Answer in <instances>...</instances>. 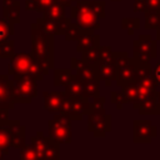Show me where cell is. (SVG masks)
<instances>
[{
	"label": "cell",
	"instance_id": "cell-19",
	"mask_svg": "<svg viewBox=\"0 0 160 160\" xmlns=\"http://www.w3.org/2000/svg\"><path fill=\"white\" fill-rule=\"evenodd\" d=\"M2 18L15 24L20 22V2L18 0H2Z\"/></svg>",
	"mask_w": 160,
	"mask_h": 160
},
{
	"label": "cell",
	"instance_id": "cell-29",
	"mask_svg": "<svg viewBox=\"0 0 160 160\" xmlns=\"http://www.w3.org/2000/svg\"><path fill=\"white\" fill-rule=\"evenodd\" d=\"M55 0H26L25 1V9L28 11H39L44 12V10L50 6Z\"/></svg>",
	"mask_w": 160,
	"mask_h": 160
},
{
	"label": "cell",
	"instance_id": "cell-26",
	"mask_svg": "<svg viewBox=\"0 0 160 160\" xmlns=\"http://www.w3.org/2000/svg\"><path fill=\"white\" fill-rule=\"evenodd\" d=\"M84 82V96L88 99H92L100 95V81L98 79H90Z\"/></svg>",
	"mask_w": 160,
	"mask_h": 160
},
{
	"label": "cell",
	"instance_id": "cell-33",
	"mask_svg": "<svg viewBox=\"0 0 160 160\" xmlns=\"http://www.w3.org/2000/svg\"><path fill=\"white\" fill-rule=\"evenodd\" d=\"M15 31H14V24L8 21L6 19L1 18L0 19V42L9 39L10 35H14Z\"/></svg>",
	"mask_w": 160,
	"mask_h": 160
},
{
	"label": "cell",
	"instance_id": "cell-36",
	"mask_svg": "<svg viewBox=\"0 0 160 160\" xmlns=\"http://www.w3.org/2000/svg\"><path fill=\"white\" fill-rule=\"evenodd\" d=\"M99 61L100 62H114V50L109 45L99 48Z\"/></svg>",
	"mask_w": 160,
	"mask_h": 160
},
{
	"label": "cell",
	"instance_id": "cell-11",
	"mask_svg": "<svg viewBox=\"0 0 160 160\" xmlns=\"http://www.w3.org/2000/svg\"><path fill=\"white\" fill-rule=\"evenodd\" d=\"M14 81L10 80L9 74H0V109L12 110L15 106V101L12 98Z\"/></svg>",
	"mask_w": 160,
	"mask_h": 160
},
{
	"label": "cell",
	"instance_id": "cell-45",
	"mask_svg": "<svg viewBox=\"0 0 160 160\" xmlns=\"http://www.w3.org/2000/svg\"><path fill=\"white\" fill-rule=\"evenodd\" d=\"M55 1H58L61 5H64L65 8H70L72 5V2H75L76 0H55Z\"/></svg>",
	"mask_w": 160,
	"mask_h": 160
},
{
	"label": "cell",
	"instance_id": "cell-24",
	"mask_svg": "<svg viewBox=\"0 0 160 160\" xmlns=\"http://www.w3.org/2000/svg\"><path fill=\"white\" fill-rule=\"evenodd\" d=\"M65 94L70 96H84V82L80 80L76 74L72 75L71 80L65 85Z\"/></svg>",
	"mask_w": 160,
	"mask_h": 160
},
{
	"label": "cell",
	"instance_id": "cell-14",
	"mask_svg": "<svg viewBox=\"0 0 160 160\" xmlns=\"http://www.w3.org/2000/svg\"><path fill=\"white\" fill-rule=\"evenodd\" d=\"M65 91H44L42 92V100H44V108L48 112L56 114L60 112L62 100H64Z\"/></svg>",
	"mask_w": 160,
	"mask_h": 160
},
{
	"label": "cell",
	"instance_id": "cell-2",
	"mask_svg": "<svg viewBox=\"0 0 160 160\" xmlns=\"http://www.w3.org/2000/svg\"><path fill=\"white\" fill-rule=\"evenodd\" d=\"M48 72L49 71L45 70V68L31 55V52H15L10 58L8 70L9 75H29L35 80L41 81Z\"/></svg>",
	"mask_w": 160,
	"mask_h": 160
},
{
	"label": "cell",
	"instance_id": "cell-38",
	"mask_svg": "<svg viewBox=\"0 0 160 160\" xmlns=\"http://www.w3.org/2000/svg\"><path fill=\"white\" fill-rule=\"evenodd\" d=\"M89 4L92 9V11L100 18V19H104L106 16L105 14V6H106V2L102 1V0H89Z\"/></svg>",
	"mask_w": 160,
	"mask_h": 160
},
{
	"label": "cell",
	"instance_id": "cell-16",
	"mask_svg": "<svg viewBox=\"0 0 160 160\" xmlns=\"http://www.w3.org/2000/svg\"><path fill=\"white\" fill-rule=\"evenodd\" d=\"M71 69L75 70L76 76L82 80H90V79H96L95 78V70L92 65H89L88 62H85L82 59H78V58H72L71 59Z\"/></svg>",
	"mask_w": 160,
	"mask_h": 160
},
{
	"label": "cell",
	"instance_id": "cell-13",
	"mask_svg": "<svg viewBox=\"0 0 160 160\" xmlns=\"http://www.w3.org/2000/svg\"><path fill=\"white\" fill-rule=\"evenodd\" d=\"M136 85H138V98L136 100L132 102V106L134 109L138 108V105L145 100L151 92H154L156 89H158V84L155 81V79L152 78V74L150 76H146L139 81H136Z\"/></svg>",
	"mask_w": 160,
	"mask_h": 160
},
{
	"label": "cell",
	"instance_id": "cell-32",
	"mask_svg": "<svg viewBox=\"0 0 160 160\" xmlns=\"http://www.w3.org/2000/svg\"><path fill=\"white\" fill-rule=\"evenodd\" d=\"M15 42L14 40H4L0 42V59H10L15 54Z\"/></svg>",
	"mask_w": 160,
	"mask_h": 160
},
{
	"label": "cell",
	"instance_id": "cell-25",
	"mask_svg": "<svg viewBox=\"0 0 160 160\" xmlns=\"http://www.w3.org/2000/svg\"><path fill=\"white\" fill-rule=\"evenodd\" d=\"M72 75L70 69H54V86H65Z\"/></svg>",
	"mask_w": 160,
	"mask_h": 160
},
{
	"label": "cell",
	"instance_id": "cell-20",
	"mask_svg": "<svg viewBox=\"0 0 160 160\" xmlns=\"http://www.w3.org/2000/svg\"><path fill=\"white\" fill-rule=\"evenodd\" d=\"M136 110H139L140 115H158V100H156V90L151 92L145 100H142Z\"/></svg>",
	"mask_w": 160,
	"mask_h": 160
},
{
	"label": "cell",
	"instance_id": "cell-50",
	"mask_svg": "<svg viewBox=\"0 0 160 160\" xmlns=\"http://www.w3.org/2000/svg\"><path fill=\"white\" fill-rule=\"evenodd\" d=\"M112 1H121V0H112Z\"/></svg>",
	"mask_w": 160,
	"mask_h": 160
},
{
	"label": "cell",
	"instance_id": "cell-40",
	"mask_svg": "<svg viewBox=\"0 0 160 160\" xmlns=\"http://www.w3.org/2000/svg\"><path fill=\"white\" fill-rule=\"evenodd\" d=\"M110 101L116 106V109H121L122 105L125 104L124 102V98H122V94L121 91H111L110 92Z\"/></svg>",
	"mask_w": 160,
	"mask_h": 160
},
{
	"label": "cell",
	"instance_id": "cell-48",
	"mask_svg": "<svg viewBox=\"0 0 160 160\" xmlns=\"http://www.w3.org/2000/svg\"><path fill=\"white\" fill-rule=\"evenodd\" d=\"M4 156H5V155H4V152H2V151H1V150H0V159H2V158H4Z\"/></svg>",
	"mask_w": 160,
	"mask_h": 160
},
{
	"label": "cell",
	"instance_id": "cell-5",
	"mask_svg": "<svg viewBox=\"0 0 160 160\" xmlns=\"http://www.w3.org/2000/svg\"><path fill=\"white\" fill-rule=\"evenodd\" d=\"M71 119L64 112H56L52 120L48 122L49 136L59 144H71Z\"/></svg>",
	"mask_w": 160,
	"mask_h": 160
},
{
	"label": "cell",
	"instance_id": "cell-7",
	"mask_svg": "<svg viewBox=\"0 0 160 160\" xmlns=\"http://www.w3.org/2000/svg\"><path fill=\"white\" fill-rule=\"evenodd\" d=\"M60 111L66 114L71 120L81 121L82 118L90 111V99L85 96H70L65 94Z\"/></svg>",
	"mask_w": 160,
	"mask_h": 160
},
{
	"label": "cell",
	"instance_id": "cell-23",
	"mask_svg": "<svg viewBox=\"0 0 160 160\" xmlns=\"http://www.w3.org/2000/svg\"><path fill=\"white\" fill-rule=\"evenodd\" d=\"M65 6L64 5H61V4H59L58 1H55V2H52L50 6H48L45 10H44V12H42V16L45 18V19H48V20H54V21H56V20H60V19H62L64 16H65Z\"/></svg>",
	"mask_w": 160,
	"mask_h": 160
},
{
	"label": "cell",
	"instance_id": "cell-42",
	"mask_svg": "<svg viewBox=\"0 0 160 160\" xmlns=\"http://www.w3.org/2000/svg\"><path fill=\"white\" fill-rule=\"evenodd\" d=\"M132 9H134V12L146 11V10H148L146 0H134V2H132Z\"/></svg>",
	"mask_w": 160,
	"mask_h": 160
},
{
	"label": "cell",
	"instance_id": "cell-44",
	"mask_svg": "<svg viewBox=\"0 0 160 160\" xmlns=\"http://www.w3.org/2000/svg\"><path fill=\"white\" fill-rule=\"evenodd\" d=\"M152 78L155 79V81H156L158 86H160V61H158V62H156L155 69L152 70Z\"/></svg>",
	"mask_w": 160,
	"mask_h": 160
},
{
	"label": "cell",
	"instance_id": "cell-21",
	"mask_svg": "<svg viewBox=\"0 0 160 160\" xmlns=\"http://www.w3.org/2000/svg\"><path fill=\"white\" fill-rule=\"evenodd\" d=\"M11 148H12V135L9 126V121L8 122L0 121V150L4 152V155H8Z\"/></svg>",
	"mask_w": 160,
	"mask_h": 160
},
{
	"label": "cell",
	"instance_id": "cell-41",
	"mask_svg": "<svg viewBox=\"0 0 160 160\" xmlns=\"http://www.w3.org/2000/svg\"><path fill=\"white\" fill-rule=\"evenodd\" d=\"M105 105V98L104 96H95L92 99H90V110H95V109H101Z\"/></svg>",
	"mask_w": 160,
	"mask_h": 160
},
{
	"label": "cell",
	"instance_id": "cell-17",
	"mask_svg": "<svg viewBox=\"0 0 160 160\" xmlns=\"http://www.w3.org/2000/svg\"><path fill=\"white\" fill-rule=\"evenodd\" d=\"M135 64L136 60L134 58H130V61L120 68H118V75H116V85L119 88L124 86L128 82L134 81L135 75Z\"/></svg>",
	"mask_w": 160,
	"mask_h": 160
},
{
	"label": "cell",
	"instance_id": "cell-34",
	"mask_svg": "<svg viewBox=\"0 0 160 160\" xmlns=\"http://www.w3.org/2000/svg\"><path fill=\"white\" fill-rule=\"evenodd\" d=\"M121 26L124 30L128 31L129 35H132L135 30L140 28V19L139 18H122Z\"/></svg>",
	"mask_w": 160,
	"mask_h": 160
},
{
	"label": "cell",
	"instance_id": "cell-22",
	"mask_svg": "<svg viewBox=\"0 0 160 160\" xmlns=\"http://www.w3.org/2000/svg\"><path fill=\"white\" fill-rule=\"evenodd\" d=\"M44 160H58L60 156V144L51 139L50 136L44 135Z\"/></svg>",
	"mask_w": 160,
	"mask_h": 160
},
{
	"label": "cell",
	"instance_id": "cell-46",
	"mask_svg": "<svg viewBox=\"0 0 160 160\" xmlns=\"http://www.w3.org/2000/svg\"><path fill=\"white\" fill-rule=\"evenodd\" d=\"M156 100H158V115H160V89H156Z\"/></svg>",
	"mask_w": 160,
	"mask_h": 160
},
{
	"label": "cell",
	"instance_id": "cell-27",
	"mask_svg": "<svg viewBox=\"0 0 160 160\" xmlns=\"http://www.w3.org/2000/svg\"><path fill=\"white\" fill-rule=\"evenodd\" d=\"M121 94L124 98V102H134L138 98V85L135 81L128 82L124 86H121Z\"/></svg>",
	"mask_w": 160,
	"mask_h": 160
},
{
	"label": "cell",
	"instance_id": "cell-31",
	"mask_svg": "<svg viewBox=\"0 0 160 160\" xmlns=\"http://www.w3.org/2000/svg\"><path fill=\"white\" fill-rule=\"evenodd\" d=\"M99 48L100 45H94L86 49L85 51L81 52V59L89 65H95L99 61Z\"/></svg>",
	"mask_w": 160,
	"mask_h": 160
},
{
	"label": "cell",
	"instance_id": "cell-37",
	"mask_svg": "<svg viewBox=\"0 0 160 160\" xmlns=\"http://www.w3.org/2000/svg\"><path fill=\"white\" fill-rule=\"evenodd\" d=\"M19 156L21 159H26V160H39V156L35 151V149L31 146V144H25L21 149H19Z\"/></svg>",
	"mask_w": 160,
	"mask_h": 160
},
{
	"label": "cell",
	"instance_id": "cell-4",
	"mask_svg": "<svg viewBox=\"0 0 160 160\" xmlns=\"http://www.w3.org/2000/svg\"><path fill=\"white\" fill-rule=\"evenodd\" d=\"M12 98L15 104H30L38 96V80L29 75H14Z\"/></svg>",
	"mask_w": 160,
	"mask_h": 160
},
{
	"label": "cell",
	"instance_id": "cell-39",
	"mask_svg": "<svg viewBox=\"0 0 160 160\" xmlns=\"http://www.w3.org/2000/svg\"><path fill=\"white\" fill-rule=\"evenodd\" d=\"M130 61V56L126 51H114V64L116 68H120Z\"/></svg>",
	"mask_w": 160,
	"mask_h": 160
},
{
	"label": "cell",
	"instance_id": "cell-6",
	"mask_svg": "<svg viewBox=\"0 0 160 160\" xmlns=\"http://www.w3.org/2000/svg\"><path fill=\"white\" fill-rule=\"evenodd\" d=\"M88 130L95 138H105L111 131V115L104 108L90 110L88 114Z\"/></svg>",
	"mask_w": 160,
	"mask_h": 160
},
{
	"label": "cell",
	"instance_id": "cell-43",
	"mask_svg": "<svg viewBox=\"0 0 160 160\" xmlns=\"http://www.w3.org/2000/svg\"><path fill=\"white\" fill-rule=\"evenodd\" d=\"M146 6L150 11H160V0H146Z\"/></svg>",
	"mask_w": 160,
	"mask_h": 160
},
{
	"label": "cell",
	"instance_id": "cell-30",
	"mask_svg": "<svg viewBox=\"0 0 160 160\" xmlns=\"http://www.w3.org/2000/svg\"><path fill=\"white\" fill-rule=\"evenodd\" d=\"M144 16H145V24L144 28L148 30L151 29H158L159 26V20H160V11H150L146 10L144 11Z\"/></svg>",
	"mask_w": 160,
	"mask_h": 160
},
{
	"label": "cell",
	"instance_id": "cell-47",
	"mask_svg": "<svg viewBox=\"0 0 160 160\" xmlns=\"http://www.w3.org/2000/svg\"><path fill=\"white\" fill-rule=\"evenodd\" d=\"M156 40H160V29H156Z\"/></svg>",
	"mask_w": 160,
	"mask_h": 160
},
{
	"label": "cell",
	"instance_id": "cell-15",
	"mask_svg": "<svg viewBox=\"0 0 160 160\" xmlns=\"http://www.w3.org/2000/svg\"><path fill=\"white\" fill-rule=\"evenodd\" d=\"M94 45H100V36L95 34V30L82 29L80 36L76 40V51L82 52Z\"/></svg>",
	"mask_w": 160,
	"mask_h": 160
},
{
	"label": "cell",
	"instance_id": "cell-8",
	"mask_svg": "<svg viewBox=\"0 0 160 160\" xmlns=\"http://www.w3.org/2000/svg\"><path fill=\"white\" fill-rule=\"evenodd\" d=\"M132 52L134 59L140 62H151V60L156 59V40H152L151 35L141 34L138 40L132 42Z\"/></svg>",
	"mask_w": 160,
	"mask_h": 160
},
{
	"label": "cell",
	"instance_id": "cell-3",
	"mask_svg": "<svg viewBox=\"0 0 160 160\" xmlns=\"http://www.w3.org/2000/svg\"><path fill=\"white\" fill-rule=\"evenodd\" d=\"M70 18L81 29L98 30L100 28V18L92 11L89 0H76L70 6Z\"/></svg>",
	"mask_w": 160,
	"mask_h": 160
},
{
	"label": "cell",
	"instance_id": "cell-12",
	"mask_svg": "<svg viewBox=\"0 0 160 160\" xmlns=\"http://www.w3.org/2000/svg\"><path fill=\"white\" fill-rule=\"evenodd\" d=\"M94 66L95 70V78L99 81H104L106 86H110L114 80H116L118 75V68L114 62H100L98 61Z\"/></svg>",
	"mask_w": 160,
	"mask_h": 160
},
{
	"label": "cell",
	"instance_id": "cell-28",
	"mask_svg": "<svg viewBox=\"0 0 160 160\" xmlns=\"http://www.w3.org/2000/svg\"><path fill=\"white\" fill-rule=\"evenodd\" d=\"M152 74V68L150 62H140L136 60L135 64V75H134V81H139L146 76H150Z\"/></svg>",
	"mask_w": 160,
	"mask_h": 160
},
{
	"label": "cell",
	"instance_id": "cell-10",
	"mask_svg": "<svg viewBox=\"0 0 160 160\" xmlns=\"http://www.w3.org/2000/svg\"><path fill=\"white\" fill-rule=\"evenodd\" d=\"M36 24L41 28V30L44 32H46L49 35H54V36H56V35H64L65 31L68 30L69 25L71 24V18L64 16L62 19L54 21V20H48L44 16H41V18H38L36 19Z\"/></svg>",
	"mask_w": 160,
	"mask_h": 160
},
{
	"label": "cell",
	"instance_id": "cell-1",
	"mask_svg": "<svg viewBox=\"0 0 160 160\" xmlns=\"http://www.w3.org/2000/svg\"><path fill=\"white\" fill-rule=\"evenodd\" d=\"M30 38H31V55L40 61L45 70H54L55 65V42L54 35H49L41 30V28L35 22L30 25Z\"/></svg>",
	"mask_w": 160,
	"mask_h": 160
},
{
	"label": "cell",
	"instance_id": "cell-18",
	"mask_svg": "<svg viewBox=\"0 0 160 160\" xmlns=\"http://www.w3.org/2000/svg\"><path fill=\"white\" fill-rule=\"evenodd\" d=\"M9 126L12 135V148L19 150L26 144V129L24 125L20 124V121L10 120V119H9Z\"/></svg>",
	"mask_w": 160,
	"mask_h": 160
},
{
	"label": "cell",
	"instance_id": "cell-49",
	"mask_svg": "<svg viewBox=\"0 0 160 160\" xmlns=\"http://www.w3.org/2000/svg\"><path fill=\"white\" fill-rule=\"evenodd\" d=\"M158 29H160V20H159V26H158Z\"/></svg>",
	"mask_w": 160,
	"mask_h": 160
},
{
	"label": "cell",
	"instance_id": "cell-9",
	"mask_svg": "<svg viewBox=\"0 0 160 160\" xmlns=\"http://www.w3.org/2000/svg\"><path fill=\"white\" fill-rule=\"evenodd\" d=\"M158 136V128L150 120H134L132 141L136 144H149Z\"/></svg>",
	"mask_w": 160,
	"mask_h": 160
},
{
	"label": "cell",
	"instance_id": "cell-35",
	"mask_svg": "<svg viewBox=\"0 0 160 160\" xmlns=\"http://www.w3.org/2000/svg\"><path fill=\"white\" fill-rule=\"evenodd\" d=\"M81 31H82V29H81L76 22H72V21H71V24L69 25L68 30H66L65 34H64L65 40H66V41H76L78 38L80 36Z\"/></svg>",
	"mask_w": 160,
	"mask_h": 160
}]
</instances>
